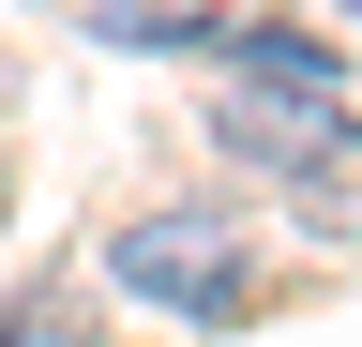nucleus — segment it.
Listing matches in <instances>:
<instances>
[{
  "label": "nucleus",
  "mask_w": 362,
  "mask_h": 347,
  "mask_svg": "<svg viewBox=\"0 0 362 347\" xmlns=\"http://www.w3.org/2000/svg\"><path fill=\"white\" fill-rule=\"evenodd\" d=\"M226 151H257V166H347V106L317 91H226Z\"/></svg>",
  "instance_id": "f257e3e1"
},
{
  "label": "nucleus",
  "mask_w": 362,
  "mask_h": 347,
  "mask_svg": "<svg viewBox=\"0 0 362 347\" xmlns=\"http://www.w3.org/2000/svg\"><path fill=\"white\" fill-rule=\"evenodd\" d=\"M121 287H151V302H226V227H211V211L121 227Z\"/></svg>",
  "instance_id": "f03ea898"
},
{
  "label": "nucleus",
  "mask_w": 362,
  "mask_h": 347,
  "mask_svg": "<svg viewBox=\"0 0 362 347\" xmlns=\"http://www.w3.org/2000/svg\"><path fill=\"white\" fill-rule=\"evenodd\" d=\"M0 347H76V317H61V302H45V317H16Z\"/></svg>",
  "instance_id": "7ed1b4c3"
}]
</instances>
